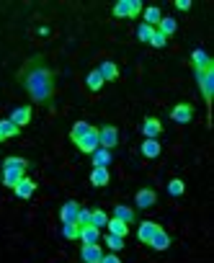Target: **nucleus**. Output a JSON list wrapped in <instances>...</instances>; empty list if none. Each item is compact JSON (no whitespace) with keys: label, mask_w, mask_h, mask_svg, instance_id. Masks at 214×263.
I'll return each mask as SVG.
<instances>
[{"label":"nucleus","mask_w":214,"mask_h":263,"mask_svg":"<svg viewBox=\"0 0 214 263\" xmlns=\"http://www.w3.org/2000/svg\"><path fill=\"white\" fill-rule=\"evenodd\" d=\"M80 258H83V263H101V258H103L101 245H83Z\"/></svg>","instance_id":"0eeeda50"},{"label":"nucleus","mask_w":214,"mask_h":263,"mask_svg":"<svg viewBox=\"0 0 214 263\" xmlns=\"http://www.w3.org/2000/svg\"><path fill=\"white\" fill-rule=\"evenodd\" d=\"M191 62H194L196 72H202V70H209V67H214V65H212V59H209V54H207L204 49H194V54H191Z\"/></svg>","instance_id":"9b49d317"},{"label":"nucleus","mask_w":214,"mask_h":263,"mask_svg":"<svg viewBox=\"0 0 214 263\" xmlns=\"http://www.w3.org/2000/svg\"><path fill=\"white\" fill-rule=\"evenodd\" d=\"M93 168H109V163H111V150H103V147H98L93 155Z\"/></svg>","instance_id":"a211bd4d"},{"label":"nucleus","mask_w":214,"mask_h":263,"mask_svg":"<svg viewBox=\"0 0 214 263\" xmlns=\"http://www.w3.org/2000/svg\"><path fill=\"white\" fill-rule=\"evenodd\" d=\"M90 129H93V127H90L88 121H75L72 129H70V139H72V142H78V139H83Z\"/></svg>","instance_id":"6ab92c4d"},{"label":"nucleus","mask_w":214,"mask_h":263,"mask_svg":"<svg viewBox=\"0 0 214 263\" xmlns=\"http://www.w3.org/2000/svg\"><path fill=\"white\" fill-rule=\"evenodd\" d=\"M78 212H80L78 201H67V204H62V209H59V220H62V225L78 220Z\"/></svg>","instance_id":"6e6552de"},{"label":"nucleus","mask_w":214,"mask_h":263,"mask_svg":"<svg viewBox=\"0 0 214 263\" xmlns=\"http://www.w3.org/2000/svg\"><path fill=\"white\" fill-rule=\"evenodd\" d=\"M13 191H16V196H18V199H28V196H31V194L36 191V183H34L31 178H26V176H23V181H21Z\"/></svg>","instance_id":"f3484780"},{"label":"nucleus","mask_w":214,"mask_h":263,"mask_svg":"<svg viewBox=\"0 0 214 263\" xmlns=\"http://www.w3.org/2000/svg\"><path fill=\"white\" fill-rule=\"evenodd\" d=\"M183 189H186V186H183V181H181V178H173L171 183H168V194H171V196H181V194H183Z\"/></svg>","instance_id":"2f4dec72"},{"label":"nucleus","mask_w":214,"mask_h":263,"mask_svg":"<svg viewBox=\"0 0 214 263\" xmlns=\"http://www.w3.org/2000/svg\"><path fill=\"white\" fill-rule=\"evenodd\" d=\"M160 132H163V124H160L155 116H147V119L142 121V134H145V139H158Z\"/></svg>","instance_id":"39448f33"},{"label":"nucleus","mask_w":214,"mask_h":263,"mask_svg":"<svg viewBox=\"0 0 214 263\" xmlns=\"http://www.w3.org/2000/svg\"><path fill=\"white\" fill-rule=\"evenodd\" d=\"M158 230H160V225H155V222H142V225H140V230H137V238H140V240L147 245Z\"/></svg>","instance_id":"dca6fc26"},{"label":"nucleus","mask_w":214,"mask_h":263,"mask_svg":"<svg viewBox=\"0 0 214 263\" xmlns=\"http://www.w3.org/2000/svg\"><path fill=\"white\" fill-rule=\"evenodd\" d=\"M196 80H199V88H202L204 98L209 101V98L214 96V67H209V70H202V72H196Z\"/></svg>","instance_id":"f03ea898"},{"label":"nucleus","mask_w":214,"mask_h":263,"mask_svg":"<svg viewBox=\"0 0 214 263\" xmlns=\"http://www.w3.org/2000/svg\"><path fill=\"white\" fill-rule=\"evenodd\" d=\"M101 263H121V261H119V256H116V253H111V256H103V258H101Z\"/></svg>","instance_id":"4c0bfd02"},{"label":"nucleus","mask_w":214,"mask_h":263,"mask_svg":"<svg viewBox=\"0 0 214 263\" xmlns=\"http://www.w3.org/2000/svg\"><path fill=\"white\" fill-rule=\"evenodd\" d=\"M114 217H116V220H121V222H127V225L134 222V212L129 207H124V204H116L114 207Z\"/></svg>","instance_id":"5701e85b"},{"label":"nucleus","mask_w":214,"mask_h":263,"mask_svg":"<svg viewBox=\"0 0 214 263\" xmlns=\"http://www.w3.org/2000/svg\"><path fill=\"white\" fill-rule=\"evenodd\" d=\"M191 114H194L191 106H189V103H181V106H176L173 111H171V119L178 121V124H189V121H191Z\"/></svg>","instance_id":"ddd939ff"},{"label":"nucleus","mask_w":214,"mask_h":263,"mask_svg":"<svg viewBox=\"0 0 214 263\" xmlns=\"http://www.w3.org/2000/svg\"><path fill=\"white\" fill-rule=\"evenodd\" d=\"M23 181V170H10V168H3V186L8 189H16V186Z\"/></svg>","instance_id":"4468645a"},{"label":"nucleus","mask_w":214,"mask_h":263,"mask_svg":"<svg viewBox=\"0 0 214 263\" xmlns=\"http://www.w3.org/2000/svg\"><path fill=\"white\" fill-rule=\"evenodd\" d=\"M142 13V3L140 0H129V18H134V15Z\"/></svg>","instance_id":"e433bc0d"},{"label":"nucleus","mask_w":214,"mask_h":263,"mask_svg":"<svg viewBox=\"0 0 214 263\" xmlns=\"http://www.w3.org/2000/svg\"><path fill=\"white\" fill-rule=\"evenodd\" d=\"M176 28H178V23H176V18H160V23H158V31L163 36H171V34H176Z\"/></svg>","instance_id":"393cba45"},{"label":"nucleus","mask_w":214,"mask_h":263,"mask_svg":"<svg viewBox=\"0 0 214 263\" xmlns=\"http://www.w3.org/2000/svg\"><path fill=\"white\" fill-rule=\"evenodd\" d=\"M98 142H101L103 150L116 147V145H119V132H116V127H103V129H98Z\"/></svg>","instance_id":"20e7f679"},{"label":"nucleus","mask_w":214,"mask_h":263,"mask_svg":"<svg viewBox=\"0 0 214 263\" xmlns=\"http://www.w3.org/2000/svg\"><path fill=\"white\" fill-rule=\"evenodd\" d=\"M106 245L111 248V251L116 253V251H121V248H124V238H116V235H109L106 238Z\"/></svg>","instance_id":"72a5a7b5"},{"label":"nucleus","mask_w":214,"mask_h":263,"mask_svg":"<svg viewBox=\"0 0 214 263\" xmlns=\"http://www.w3.org/2000/svg\"><path fill=\"white\" fill-rule=\"evenodd\" d=\"M18 134V127H16V124H13L10 119H3V121H0V137H16Z\"/></svg>","instance_id":"bb28decb"},{"label":"nucleus","mask_w":214,"mask_h":263,"mask_svg":"<svg viewBox=\"0 0 214 263\" xmlns=\"http://www.w3.org/2000/svg\"><path fill=\"white\" fill-rule=\"evenodd\" d=\"M106 227H109V235H116V238H127V235H129V225L121 222V220H116V217H111Z\"/></svg>","instance_id":"2eb2a0df"},{"label":"nucleus","mask_w":214,"mask_h":263,"mask_svg":"<svg viewBox=\"0 0 214 263\" xmlns=\"http://www.w3.org/2000/svg\"><path fill=\"white\" fill-rule=\"evenodd\" d=\"M10 121L16 124V127H26L28 121H31V108L28 106H18V108H13V114H10Z\"/></svg>","instance_id":"1a4fd4ad"},{"label":"nucleus","mask_w":214,"mask_h":263,"mask_svg":"<svg viewBox=\"0 0 214 263\" xmlns=\"http://www.w3.org/2000/svg\"><path fill=\"white\" fill-rule=\"evenodd\" d=\"M155 201H158V194L152 189H142V191H137V196H134V204L140 209H150Z\"/></svg>","instance_id":"423d86ee"},{"label":"nucleus","mask_w":214,"mask_h":263,"mask_svg":"<svg viewBox=\"0 0 214 263\" xmlns=\"http://www.w3.org/2000/svg\"><path fill=\"white\" fill-rule=\"evenodd\" d=\"M0 142H3V137H0Z\"/></svg>","instance_id":"ea45409f"},{"label":"nucleus","mask_w":214,"mask_h":263,"mask_svg":"<svg viewBox=\"0 0 214 263\" xmlns=\"http://www.w3.org/2000/svg\"><path fill=\"white\" fill-rule=\"evenodd\" d=\"M147 245L152 248V251H165V248L171 245V235H168V232L160 227V230L155 232V235H152V240H150Z\"/></svg>","instance_id":"f8f14e48"},{"label":"nucleus","mask_w":214,"mask_h":263,"mask_svg":"<svg viewBox=\"0 0 214 263\" xmlns=\"http://www.w3.org/2000/svg\"><path fill=\"white\" fill-rule=\"evenodd\" d=\"M90 225H93L96 230H101V227H106V225H109V217H106V212H101V209L90 212Z\"/></svg>","instance_id":"cd10ccee"},{"label":"nucleus","mask_w":214,"mask_h":263,"mask_svg":"<svg viewBox=\"0 0 214 263\" xmlns=\"http://www.w3.org/2000/svg\"><path fill=\"white\" fill-rule=\"evenodd\" d=\"M109 181H111L109 168H93V170H90V183H93V186H106Z\"/></svg>","instance_id":"aec40b11"},{"label":"nucleus","mask_w":214,"mask_h":263,"mask_svg":"<svg viewBox=\"0 0 214 263\" xmlns=\"http://www.w3.org/2000/svg\"><path fill=\"white\" fill-rule=\"evenodd\" d=\"M98 72H101V77H103V83H106V80H116V77H119V67L114 65L111 59H106L103 65L98 67Z\"/></svg>","instance_id":"412c9836"},{"label":"nucleus","mask_w":214,"mask_h":263,"mask_svg":"<svg viewBox=\"0 0 214 263\" xmlns=\"http://www.w3.org/2000/svg\"><path fill=\"white\" fill-rule=\"evenodd\" d=\"M75 225H80V227L90 225V209H83V207H80V212H78V220H75Z\"/></svg>","instance_id":"c9c22d12"},{"label":"nucleus","mask_w":214,"mask_h":263,"mask_svg":"<svg viewBox=\"0 0 214 263\" xmlns=\"http://www.w3.org/2000/svg\"><path fill=\"white\" fill-rule=\"evenodd\" d=\"M75 145H78V150H80V152H85V155H93V152L101 147V142H98V129L93 127V129H90V132H88L83 139H78Z\"/></svg>","instance_id":"7ed1b4c3"},{"label":"nucleus","mask_w":214,"mask_h":263,"mask_svg":"<svg viewBox=\"0 0 214 263\" xmlns=\"http://www.w3.org/2000/svg\"><path fill=\"white\" fill-rule=\"evenodd\" d=\"M85 85H88L90 90H101V88H103V77H101V72H98V70H90L88 77H85Z\"/></svg>","instance_id":"a878e982"},{"label":"nucleus","mask_w":214,"mask_h":263,"mask_svg":"<svg viewBox=\"0 0 214 263\" xmlns=\"http://www.w3.org/2000/svg\"><path fill=\"white\" fill-rule=\"evenodd\" d=\"M78 238L83 240V245H98L101 230H96L93 225H85V227H80V235H78Z\"/></svg>","instance_id":"9d476101"},{"label":"nucleus","mask_w":214,"mask_h":263,"mask_svg":"<svg viewBox=\"0 0 214 263\" xmlns=\"http://www.w3.org/2000/svg\"><path fill=\"white\" fill-rule=\"evenodd\" d=\"M26 160L23 158H16V155H13V158H5V163H3V168H10V170H26Z\"/></svg>","instance_id":"c756f323"},{"label":"nucleus","mask_w":214,"mask_h":263,"mask_svg":"<svg viewBox=\"0 0 214 263\" xmlns=\"http://www.w3.org/2000/svg\"><path fill=\"white\" fill-rule=\"evenodd\" d=\"M142 155L145 158H158L160 155V142L158 139H145L142 142Z\"/></svg>","instance_id":"b1692460"},{"label":"nucleus","mask_w":214,"mask_h":263,"mask_svg":"<svg viewBox=\"0 0 214 263\" xmlns=\"http://www.w3.org/2000/svg\"><path fill=\"white\" fill-rule=\"evenodd\" d=\"M150 44H152V46H158V49H163V46L168 44V36H163V34H160V31L155 28V34H152V39H150Z\"/></svg>","instance_id":"f704fd0d"},{"label":"nucleus","mask_w":214,"mask_h":263,"mask_svg":"<svg viewBox=\"0 0 214 263\" xmlns=\"http://www.w3.org/2000/svg\"><path fill=\"white\" fill-rule=\"evenodd\" d=\"M152 34H155V28L147 26V23H142L140 28H137V36H140V41H150V39H152Z\"/></svg>","instance_id":"473e14b6"},{"label":"nucleus","mask_w":214,"mask_h":263,"mask_svg":"<svg viewBox=\"0 0 214 263\" xmlns=\"http://www.w3.org/2000/svg\"><path fill=\"white\" fill-rule=\"evenodd\" d=\"M176 8H178V10H189V8H191V0H178Z\"/></svg>","instance_id":"58836bf2"},{"label":"nucleus","mask_w":214,"mask_h":263,"mask_svg":"<svg viewBox=\"0 0 214 263\" xmlns=\"http://www.w3.org/2000/svg\"><path fill=\"white\" fill-rule=\"evenodd\" d=\"M142 15H145V23H147V26H152V28H155V26L160 23V18H163V13H160V8H158V5L145 8V10H142Z\"/></svg>","instance_id":"4be33fe9"},{"label":"nucleus","mask_w":214,"mask_h":263,"mask_svg":"<svg viewBox=\"0 0 214 263\" xmlns=\"http://www.w3.org/2000/svg\"><path fill=\"white\" fill-rule=\"evenodd\" d=\"M18 80L26 88V93L31 96L36 103H49L54 96V72L44 65L41 57H31L21 67Z\"/></svg>","instance_id":"f257e3e1"},{"label":"nucleus","mask_w":214,"mask_h":263,"mask_svg":"<svg viewBox=\"0 0 214 263\" xmlns=\"http://www.w3.org/2000/svg\"><path fill=\"white\" fill-rule=\"evenodd\" d=\"M62 235H65L67 240H78V235H80V225L65 222V225H62Z\"/></svg>","instance_id":"c85d7f7f"},{"label":"nucleus","mask_w":214,"mask_h":263,"mask_svg":"<svg viewBox=\"0 0 214 263\" xmlns=\"http://www.w3.org/2000/svg\"><path fill=\"white\" fill-rule=\"evenodd\" d=\"M114 15L116 18H129V0H119L114 5Z\"/></svg>","instance_id":"7c9ffc66"}]
</instances>
